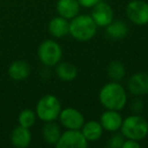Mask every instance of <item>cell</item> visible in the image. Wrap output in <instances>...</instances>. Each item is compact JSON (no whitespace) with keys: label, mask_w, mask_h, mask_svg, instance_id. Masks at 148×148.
Segmentation results:
<instances>
[{"label":"cell","mask_w":148,"mask_h":148,"mask_svg":"<svg viewBox=\"0 0 148 148\" xmlns=\"http://www.w3.org/2000/svg\"><path fill=\"white\" fill-rule=\"evenodd\" d=\"M105 29L106 36L109 39L114 40V41L124 39V38L127 37L128 33H129L127 23L123 21H113Z\"/></svg>","instance_id":"18"},{"label":"cell","mask_w":148,"mask_h":148,"mask_svg":"<svg viewBox=\"0 0 148 148\" xmlns=\"http://www.w3.org/2000/svg\"><path fill=\"white\" fill-rule=\"evenodd\" d=\"M55 73L59 79L62 81H73L78 75V69L73 63L70 62H62L60 61L57 65L55 66Z\"/></svg>","instance_id":"16"},{"label":"cell","mask_w":148,"mask_h":148,"mask_svg":"<svg viewBox=\"0 0 148 148\" xmlns=\"http://www.w3.org/2000/svg\"><path fill=\"white\" fill-rule=\"evenodd\" d=\"M61 103L54 95H46L42 97L36 106L37 117L43 122L56 121L61 113Z\"/></svg>","instance_id":"4"},{"label":"cell","mask_w":148,"mask_h":148,"mask_svg":"<svg viewBox=\"0 0 148 148\" xmlns=\"http://www.w3.org/2000/svg\"><path fill=\"white\" fill-rule=\"evenodd\" d=\"M120 131L126 139L140 142L148 135V122L139 114H133L123 119Z\"/></svg>","instance_id":"3"},{"label":"cell","mask_w":148,"mask_h":148,"mask_svg":"<svg viewBox=\"0 0 148 148\" xmlns=\"http://www.w3.org/2000/svg\"><path fill=\"white\" fill-rule=\"evenodd\" d=\"M80 131L82 132L83 136L89 143V142H95L101 139L103 134V128L101 127L99 121L91 120V121L84 122Z\"/></svg>","instance_id":"19"},{"label":"cell","mask_w":148,"mask_h":148,"mask_svg":"<svg viewBox=\"0 0 148 148\" xmlns=\"http://www.w3.org/2000/svg\"><path fill=\"white\" fill-rule=\"evenodd\" d=\"M140 146L141 145H140L139 141H136V140H132V139H125L122 148H139Z\"/></svg>","instance_id":"25"},{"label":"cell","mask_w":148,"mask_h":148,"mask_svg":"<svg viewBox=\"0 0 148 148\" xmlns=\"http://www.w3.org/2000/svg\"><path fill=\"white\" fill-rule=\"evenodd\" d=\"M107 74L111 78L112 81L120 82L126 75V68L125 65L121 61L114 60L109 63L107 66Z\"/></svg>","instance_id":"20"},{"label":"cell","mask_w":148,"mask_h":148,"mask_svg":"<svg viewBox=\"0 0 148 148\" xmlns=\"http://www.w3.org/2000/svg\"><path fill=\"white\" fill-rule=\"evenodd\" d=\"M99 123L103 128V131L114 133L121 129L123 118L119 111L115 110H106L99 117Z\"/></svg>","instance_id":"11"},{"label":"cell","mask_w":148,"mask_h":148,"mask_svg":"<svg viewBox=\"0 0 148 148\" xmlns=\"http://www.w3.org/2000/svg\"><path fill=\"white\" fill-rule=\"evenodd\" d=\"M62 47L54 40H45L38 48V57L45 67H55L62 60Z\"/></svg>","instance_id":"5"},{"label":"cell","mask_w":148,"mask_h":148,"mask_svg":"<svg viewBox=\"0 0 148 148\" xmlns=\"http://www.w3.org/2000/svg\"><path fill=\"white\" fill-rule=\"evenodd\" d=\"M144 103L140 97H135V99H132L131 103H130V109L134 114H139L143 111Z\"/></svg>","instance_id":"23"},{"label":"cell","mask_w":148,"mask_h":148,"mask_svg":"<svg viewBox=\"0 0 148 148\" xmlns=\"http://www.w3.org/2000/svg\"><path fill=\"white\" fill-rule=\"evenodd\" d=\"M7 72L11 79L15 81H21L29 76L31 66L25 60H16L9 65Z\"/></svg>","instance_id":"13"},{"label":"cell","mask_w":148,"mask_h":148,"mask_svg":"<svg viewBox=\"0 0 148 148\" xmlns=\"http://www.w3.org/2000/svg\"><path fill=\"white\" fill-rule=\"evenodd\" d=\"M48 31L52 37L62 39L69 35V21L60 15L55 16L50 21L48 25Z\"/></svg>","instance_id":"15"},{"label":"cell","mask_w":148,"mask_h":148,"mask_svg":"<svg viewBox=\"0 0 148 148\" xmlns=\"http://www.w3.org/2000/svg\"><path fill=\"white\" fill-rule=\"evenodd\" d=\"M90 16L92 17L97 27H106L114 21V10L109 3L101 0L92 7Z\"/></svg>","instance_id":"9"},{"label":"cell","mask_w":148,"mask_h":148,"mask_svg":"<svg viewBox=\"0 0 148 148\" xmlns=\"http://www.w3.org/2000/svg\"><path fill=\"white\" fill-rule=\"evenodd\" d=\"M125 139L126 138L124 137L122 133H116V132H114L113 135L108 139L107 145L111 148H122Z\"/></svg>","instance_id":"22"},{"label":"cell","mask_w":148,"mask_h":148,"mask_svg":"<svg viewBox=\"0 0 148 148\" xmlns=\"http://www.w3.org/2000/svg\"><path fill=\"white\" fill-rule=\"evenodd\" d=\"M77 1H78L79 5L84 8H92L101 0H77Z\"/></svg>","instance_id":"24"},{"label":"cell","mask_w":148,"mask_h":148,"mask_svg":"<svg viewBox=\"0 0 148 148\" xmlns=\"http://www.w3.org/2000/svg\"><path fill=\"white\" fill-rule=\"evenodd\" d=\"M56 10L58 15L70 21L79 14L80 5L77 0H58L56 3Z\"/></svg>","instance_id":"12"},{"label":"cell","mask_w":148,"mask_h":148,"mask_svg":"<svg viewBox=\"0 0 148 148\" xmlns=\"http://www.w3.org/2000/svg\"><path fill=\"white\" fill-rule=\"evenodd\" d=\"M97 25L88 14H78L69 21V35L79 42H87L95 36Z\"/></svg>","instance_id":"2"},{"label":"cell","mask_w":148,"mask_h":148,"mask_svg":"<svg viewBox=\"0 0 148 148\" xmlns=\"http://www.w3.org/2000/svg\"><path fill=\"white\" fill-rule=\"evenodd\" d=\"M62 134V130L59 124H57L55 121L45 122L43 128H42V136L46 143L49 145L57 144L58 140L60 139Z\"/></svg>","instance_id":"17"},{"label":"cell","mask_w":148,"mask_h":148,"mask_svg":"<svg viewBox=\"0 0 148 148\" xmlns=\"http://www.w3.org/2000/svg\"><path fill=\"white\" fill-rule=\"evenodd\" d=\"M10 142L16 148L29 147L32 142V133L29 129L18 125L11 132Z\"/></svg>","instance_id":"14"},{"label":"cell","mask_w":148,"mask_h":148,"mask_svg":"<svg viewBox=\"0 0 148 148\" xmlns=\"http://www.w3.org/2000/svg\"><path fill=\"white\" fill-rule=\"evenodd\" d=\"M126 15L134 25L148 23V3L144 0H132L126 6Z\"/></svg>","instance_id":"6"},{"label":"cell","mask_w":148,"mask_h":148,"mask_svg":"<svg viewBox=\"0 0 148 148\" xmlns=\"http://www.w3.org/2000/svg\"><path fill=\"white\" fill-rule=\"evenodd\" d=\"M99 99L106 110H115L120 112L127 105L128 97L125 87L121 83L111 81L101 88Z\"/></svg>","instance_id":"1"},{"label":"cell","mask_w":148,"mask_h":148,"mask_svg":"<svg viewBox=\"0 0 148 148\" xmlns=\"http://www.w3.org/2000/svg\"><path fill=\"white\" fill-rule=\"evenodd\" d=\"M128 91L134 97L148 95V73L137 72L130 76L127 82Z\"/></svg>","instance_id":"10"},{"label":"cell","mask_w":148,"mask_h":148,"mask_svg":"<svg viewBox=\"0 0 148 148\" xmlns=\"http://www.w3.org/2000/svg\"><path fill=\"white\" fill-rule=\"evenodd\" d=\"M58 119L66 130H80L85 122L83 114L75 108L62 109Z\"/></svg>","instance_id":"7"},{"label":"cell","mask_w":148,"mask_h":148,"mask_svg":"<svg viewBox=\"0 0 148 148\" xmlns=\"http://www.w3.org/2000/svg\"><path fill=\"white\" fill-rule=\"evenodd\" d=\"M57 148H86L88 141L85 139L80 130H66L56 144Z\"/></svg>","instance_id":"8"},{"label":"cell","mask_w":148,"mask_h":148,"mask_svg":"<svg viewBox=\"0 0 148 148\" xmlns=\"http://www.w3.org/2000/svg\"><path fill=\"white\" fill-rule=\"evenodd\" d=\"M37 118V114H36L35 111L31 109H25L19 113L17 121H18L19 126H23V127L29 129L36 124Z\"/></svg>","instance_id":"21"}]
</instances>
